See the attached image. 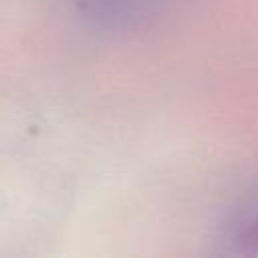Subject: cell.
I'll return each instance as SVG.
<instances>
[{"mask_svg":"<svg viewBox=\"0 0 258 258\" xmlns=\"http://www.w3.org/2000/svg\"><path fill=\"white\" fill-rule=\"evenodd\" d=\"M89 6L101 18H125L129 16L143 0H87Z\"/></svg>","mask_w":258,"mask_h":258,"instance_id":"1","label":"cell"}]
</instances>
